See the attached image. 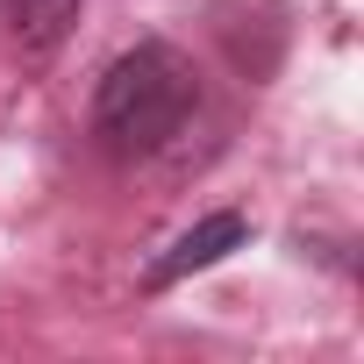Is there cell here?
<instances>
[{"label":"cell","instance_id":"cell-1","mask_svg":"<svg viewBox=\"0 0 364 364\" xmlns=\"http://www.w3.org/2000/svg\"><path fill=\"white\" fill-rule=\"evenodd\" d=\"M193 100H200V86H193L186 50L136 43L93 86V143L107 157H150V150H164L178 129H186Z\"/></svg>","mask_w":364,"mask_h":364},{"label":"cell","instance_id":"cell-2","mask_svg":"<svg viewBox=\"0 0 364 364\" xmlns=\"http://www.w3.org/2000/svg\"><path fill=\"white\" fill-rule=\"evenodd\" d=\"M250 243V222L236 215V208H222V215H208V222H193L186 236H178L150 272H143V286L150 293H164V286H178V279H186V272H208V264H222L229 250H243Z\"/></svg>","mask_w":364,"mask_h":364},{"label":"cell","instance_id":"cell-3","mask_svg":"<svg viewBox=\"0 0 364 364\" xmlns=\"http://www.w3.org/2000/svg\"><path fill=\"white\" fill-rule=\"evenodd\" d=\"M0 8H8V22H15V36L29 50H50L79 22V0H0Z\"/></svg>","mask_w":364,"mask_h":364}]
</instances>
